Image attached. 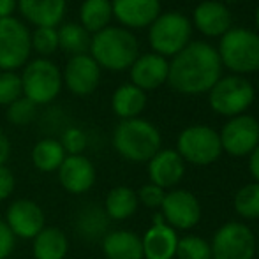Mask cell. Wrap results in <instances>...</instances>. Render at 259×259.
I'll return each instance as SVG.
<instances>
[{
  "label": "cell",
  "mask_w": 259,
  "mask_h": 259,
  "mask_svg": "<svg viewBox=\"0 0 259 259\" xmlns=\"http://www.w3.org/2000/svg\"><path fill=\"white\" fill-rule=\"evenodd\" d=\"M222 64L217 50L203 41H192L173 57L167 72V83L177 92L196 96L210 92L221 79Z\"/></svg>",
  "instance_id": "obj_1"
},
{
  "label": "cell",
  "mask_w": 259,
  "mask_h": 259,
  "mask_svg": "<svg viewBox=\"0 0 259 259\" xmlns=\"http://www.w3.org/2000/svg\"><path fill=\"white\" fill-rule=\"evenodd\" d=\"M90 53L99 67L109 71H125L140 57V46L127 28L106 27L92 37Z\"/></svg>",
  "instance_id": "obj_2"
},
{
  "label": "cell",
  "mask_w": 259,
  "mask_h": 259,
  "mask_svg": "<svg viewBox=\"0 0 259 259\" xmlns=\"http://www.w3.org/2000/svg\"><path fill=\"white\" fill-rule=\"evenodd\" d=\"M113 147L129 162H148L160 150V133L148 120H122L113 133Z\"/></svg>",
  "instance_id": "obj_3"
},
{
  "label": "cell",
  "mask_w": 259,
  "mask_h": 259,
  "mask_svg": "<svg viewBox=\"0 0 259 259\" xmlns=\"http://www.w3.org/2000/svg\"><path fill=\"white\" fill-rule=\"evenodd\" d=\"M221 64L236 74L259 71V34L247 28H229L219 45Z\"/></svg>",
  "instance_id": "obj_4"
},
{
  "label": "cell",
  "mask_w": 259,
  "mask_h": 259,
  "mask_svg": "<svg viewBox=\"0 0 259 259\" xmlns=\"http://www.w3.org/2000/svg\"><path fill=\"white\" fill-rule=\"evenodd\" d=\"M21 78L23 97L35 106L50 104L62 90V74L58 67L48 58H35L25 65Z\"/></svg>",
  "instance_id": "obj_5"
},
{
  "label": "cell",
  "mask_w": 259,
  "mask_h": 259,
  "mask_svg": "<svg viewBox=\"0 0 259 259\" xmlns=\"http://www.w3.org/2000/svg\"><path fill=\"white\" fill-rule=\"evenodd\" d=\"M192 25L187 16L180 13H164L150 25L148 41L154 52L160 57H175L191 39Z\"/></svg>",
  "instance_id": "obj_6"
},
{
  "label": "cell",
  "mask_w": 259,
  "mask_h": 259,
  "mask_svg": "<svg viewBox=\"0 0 259 259\" xmlns=\"http://www.w3.org/2000/svg\"><path fill=\"white\" fill-rule=\"evenodd\" d=\"M254 87L243 76H226L221 78L210 89V106L215 113L224 116L243 115L247 108L254 103Z\"/></svg>",
  "instance_id": "obj_7"
},
{
  "label": "cell",
  "mask_w": 259,
  "mask_h": 259,
  "mask_svg": "<svg viewBox=\"0 0 259 259\" xmlns=\"http://www.w3.org/2000/svg\"><path fill=\"white\" fill-rule=\"evenodd\" d=\"M178 155L196 166H208L222 154L219 133L208 125H191L178 136Z\"/></svg>",
  "instance_id": "obj_8"
},
{
  "label": "cell",
  "mask_w": 259,
  "mask_h": 259,
  "mask_svg": "<svg viewBox=\"0 0 259 259\" xmlns=\"http://www.w3.org/2000/svg\"><path fill=\"white\" fill-rule=\"evenodd\" d=\"M28 28L20 20L0 18V71H16L30 57L32 41Z\"/></svg>",
  "instance_id": "obj_9"
},
{
  "label": "cell",
  "mask_w": 259,
  "mask_h": 259,
  "mask_svg": "<svg viewBox=\"0 0 259 259\" xmlns=\"http://www.w3.org/2000/svg\"><path fill=\"white\" fill-rule=\"evenodd\" d=\"M211 259H254L256 238L242 222L221 226L211 240Z\"/></svg>",
  "instance_id": "obj_10"
},
{
  "label": "cell",
  "mask_w": 259,
  "mask_h": 259,
  "mask_svg": "<svg viewBox=\"0 0 259 259\" xmlns=\"http://www.w3.org/2000/svg\"><path fill=\"white\" fill-rule=\"evenodd\" d=\"M222 150L229 155L245 157L259 145V122L250 115L233 116L222 127L221 134Z\"/></svg>",
  "instance_id": "obj_11"
},
{
  "label": "cell",
  "mask_w": 259,
  "mask_h": 259,
  "mask_svg": "<svg viewBox=\"0 0 259 259\" xmlns=\"http://www.w3.org/2000/svg\"><path fill=\"white\" fill-rule=\"evenodd\" d=\"M6 224L16 236V240H32L46 226L45 208L37 201L20 198L11 201L4 217Z\"/></svg>",
  "instance_id": "obj_12"
},
{
  "label": "cell",
  "mask_w": 259,
  "mask_h": 259,
  "mask_svg": "<svg viewBox=\"0 0 259 259\" xmlns=\"http://www.w3.org/2000/svg\"><path fill=\"white\" fill-rule=\"evenodd\" d=\"M164 222L177 231V229H191L201 219V205L192 192L178 189L166 192L164 201L160 205Z\"/></svg>",
  "instance_id": "obj_13"
},
{
  "label": "cell",
  "mask_w": 259,
  "mask_h": 259,
  "mask_svg": "<svg viewBox=\"0 0 259 259\" xmlns=\"http://www.w3.org/2000/svg\"><path fill=\"white\" fill-rule=\"evenodd\" d=\"M57 175L62 189L72 196L87 194L97 178L96 166L87 155H67Z\"/></svg>",
  "instance_id": "obj_14"
},
{
  "label": "cell",
  "mask_w": 259,
  "mask_h": 259,
  "mask_svg": "<svg viewBox=\"0 0 259 259\" xmlns=\"http://www.w3.org/2000/svg\"><path fill=\"white\" fill-rule=\"evenodd\" d=\"M62 81L74 96H90L99 87L101 67L90 55H76L69 58Z\"/></svg>",
  "instance_id": "obj_15"
},
{
  "label": "cell",
  "mask_w": 259,
  "mask_h": 259,
  "mask_svg": "<svg viewBox=\"0 0 259 259\" xmlns=\"http://www.w3.org/2000/svg\"><path fill=\"white\" fill-rule=\"evenodd\" d=\"M143 259H173L177 256L178 235L171 226L164 222L162 215H157L154 224L141 238Z\"/></svg>",
  "instance_id": "obj_16"
},
{
  "label": "cell",
  "mask_w": 259,
  "mask_h": 259,
  "mask_svg": "<svg viewBox=\"0 0 259 259\" xmlns=\"http://www.w3.org/2000/svg\"><path fill=\"white\" fill-rule=\"evenodd\" d=\"M113 16L129 28L150 27L160 14L159 0H111Z\"/></svg>",
  "instance_id": "obj_17"
},
{
  "label": "cell",
  "mask_w": 259,
  "mask_h": 259,
  "mask_svg": "<svg viewBox=\"0 0 259 259\" xmlns=\"http://www.w3.org/2000/svg\"><path fill=\"white\" fill-rule=\"evenodd\" d=\"M169 62L157 53H147L136 58L131 65V81L134 87L145 90L159 89L164 81H167Z\"/></svg>",
  "instance_id": "obj_18"
},
{
  "label": "cell",
  "mask_w": 259,
  "mask_h": 259,
  "mask_svg": "<svg viewBox=\"0 0 259 259\" xmlns=\"http://www.w3.org/2000/svg\"><path fill=\"white\" fill-rule=\"evenodd\" d=\"M185 164L177 150H159L148 160V177L150 184L160 189L175 187L184 178Z\"/></svg>",
  "instance_id": "obj_19"
},
{
  "label": "cell",
  "mask_w": 259,
  "mask_h": 259,
  "mask_svg": "<svg viewBox=\"0 0 259 259\" xmlns=\"http://www.w3.org/2000/svg\"><path fill=\"white\" fill-rule=\"evenodd\" d=\"M194 25L208 37L224 35L231 28V13L219 0H205L194 9Z\"/></svg>",
  "instance_id": "obj_20"
},
{
  "label": "cell",
  "mask_w": 259,
  "mask_h": 259,
  "mask_svg": "<svg viewBox=\"0 0 259 259\" xmlns=\"http://www.w3.org/2000/svg\"><path fill=\"white\" fill-rule=\"evenodd\" d=\"M109 224L111 221L106 215L104 208L99 205H85L81 206L78 211L74 213V233L83 240V242H101L106 236V233L109 231Z\"/></svg>",
  "instance_id": "obj_21"
},
{
  "label": "cell",
  "mask_w": 259,
  "mask_h": 259,
  "mask_svg": "<svg viewBox=\"0 0 259 259\" xmlns=\"http://www.w3.org/2000/svg\"><path fill=\"white\" fill-rule=\"evenodd\" d=\"M106 259H143L141 238L129 229H113L101 240Z\"/></svg>",
  "instance_id": "obj_22"
},
{
  "label": "cell",
  "mask_w": 259,
  "mask_h": 259,
  "mask_svg": "<svg viewBox=\"0 0 259 259\" xmlns=\"http://www.w3.org/2000/svg\"><path fill=\"white\" fill-rule=\"evenodd\" d=\"M18 7L20 13L37 28H55L65 14V0H18Z\"/></svg>",
  "instance_id": "obj_23"
},
{
  "label": "cell",
  "mask_w": 259,
  "mask_h": 259,
  "mask_svg": "<svg viewBox=\"0 0 259 259\" xmlns=\"http://www.w3.org/2000/svg\"><path fill=\"white\" fill-rule=\"evenodd\" d=\"M69 236L57 226H45V229L32 238L34 259H65L69 254Z\"/></svg>",
  "instance_id": "obj_24"
},
{
  "label": "cell",
  "mask_w": 259,
  "mask_h": 259,
  "mask_svg": "<svg viewBox=\"0 0 259 259\" xmlns=\"http://www.w3.org/2000/svg\"><path fill=\"white\" fill-rule=\"evenodd\" d=\"M140 201L136 192L127 185H116L106 194L104 198V211L109 221H127L136 213Z\"/></svg>",
  "instance_id": "obj_25"
},
{
  "label": "cell",
  "mask_w": 259,
  "mask_h": 259,
  "mask_svg": "<svg viewBox=\"0 0 259 259\" xmlns=\"http://www.w3.org/2000/svg\"><path fill=\"white\" fill-rule=\"evenodd\" d=\"M145 106H147V96L143 90L134 87L133 83L118 87L111 97L113 111L122 120L138 118L140 113L145 109Z\"/></svg>",
  "instance_id": "obj_26"
},
{
  "label": "cell",
  "mask_w": 259,
  "mask_h": 259,
  "mask_svg": "<svg viewBox=\"0 0 259 259\" xmlns=\"http://www.w3.org/2000/svg\"><path fill=\"white\" fill-rule=\"evenodd\" d=\"M67 154L57 138H42L34 145L30 152L32 164L41 173H55L62 166Z\"/></svg>",
  "instance_id": "obj_27"
},
{
  "label": "cell",
  "mask_w": 259,
  "mask_h": 259,
  "mask_svg": "<svg viewBox=\"0 0 259 259\" xmlns=\"http://www.w3.org/2000/svg\"><path fill=\"white\" fill-rule=\"evenodd\" d=\"M113 18L111 9V0H85L79 9V20H81V27L87 32H97L104 30L109 27V21Z\"/></svg>",
  "instance_id": "obj_28"
},
{
  "label": "cell",
  "mask_w": 259,
  "mask_h": 259,
  "mask_svg": "<svg viewBox=\"0 0 259 259\" xmlns=\"http://www.w3.org/2000/svg\"><path fill=\"white\" fill-rule=\"evenodd\" d=\"M58 46L64 52L71 53V57L76 55H87L90 50V34L79 23H65L58 28Z\"/></svg>",
  "instance_id": "obj_29"
},
{
  "label": "cell",
  "mask_w": 259,
  "mask_h": 259,
  "mask_svg": "<svg viewBox=\"0 0 259 259\" xmlns=\"http://www.w3.org/2000/svg\"><path fill=\"white\" fill-rule=\"evenodd\" d=\"M235 210L243 219H259V184H247L236 192L235 196Z\"/></svg>",
  "instance_id": "obj_30"
},
{
  "label": "cell",
  "mask_w": 259,
  "mask_h": 259,
  "mask_svg": "<svg viewBox=\"0 0 259 259\" xmlns=\"http://www.w3.org/2000/svg\"><path fill=\"white\" fill-rule=\"evenodd\" d=\"M178 259H211L210 243L203 240L201 236L189 235L184 238H178L177 256Z\"/></svg>",
  "instance_id": "obj_31"
},
{
  "label": "cell",
  "mask_w": 259,
  "mask_h": 259,
  "mask_svg": "<svg viewBox=\"0 0 259 259\" xmlns=\"http://www.w3.org/2000/svg\"><path fill=\"white\" fill-rule=\"evenodd\" d=\"M37 118V106L27 97H20L13 104L7 106V120L18 127H25Z\"/></svg>",
  "instance_id": "obj_32"
},
{
  "label": "cell",
  "mask_w": 259,
  "mask_h": 259,
  "mask_svg": "<svg viewBox=\"0 0 259 259\" xmlns=\"http://www.w3.org/2000/svg\"><path fill=\"white\" fill-rule=\"evenodd\" d=\"M58 141L67 155H83V152L87 150V145H89V138H87L85 131L74 125L65 127L60 133Z\"/></svg>",
  "instance_id": "obj_33"
},
{
  "label": "cell",
  "mask_w": 259,
  "mask_h": 259,
  "mask_svg": "<svg viewBox=\"0 0 259 259\" xmlns=\"http://www.w3.org/2000/svg\"><path fill=\"white\" fill-rule=\"evenodd\" d=\"M23 96L21 78L14 71L0 72V106H9Z\"/></svg>",
  "instance_id": "obj_34"
},
{
  "label": "cell",
  "mask_w": 259,
  "mask_h": 259,
  "mask_svg": "<svg viewBox=\"0 0 259 259\" xmlns=\"http://www.w3.org/2000/svg\"><path fill=\"white\" fill-rule=\"evenodd\" d=\"M32 41V48L35 50L39 55L42 57H50L57 52L58 48V32L53 27H42V28H35V32L30 35Z\"/></svg>",
  "instance_id": "obj_35"
},
{
  "label": "cell",
  "mask_w": 259,
  "mask_h": 259,
  "mask_svg": "<svg viewBox=\"0 0 259 259\" xmlns=\"http://www.w3.org/2000/svg\"><path fill=\"white\" fill-rule=\"evenodd\" d=\"M136 196H138V201H140L143 206L160 208L166 192H164V189L157 187L154 184H145V185H141V189L136 192Z\"/></svg>",
  "instance_id": "obj_36"
},
{
  "label": "cell",
  "mask_w": 259,
  "mask_h": 259,
  "mask_svg": "<svg viewBox=\"0 0 259 259\" xmlns=\"http://www.w3.org/2000/svg\"><path fill=\"white\" fill-rule=\"evenodd\" d=\"M16 249V236L4 219H0V259H9Z\"/></svg>",
  "instance_id": "obj_37"
},
{
  "label": "cell",
  "mask_w": 259,
  "mask_h": 259,
  "mask_svg": "<svg viewBox=\"0 0 259 259\" xmlns=\"http://www.w3.org/2000/svg\"><path fill=\"white\" fill-rule=\"evenodd\" d=\"M16 189V177L9 166H0V201H6L14 194Z\"/></svg>",
  "instance_id": "obj_38"
},
{
  "label": "cell",
  "mask_w": 259,
  "mask_h": 259,
  "mask_svg": "<svg viewBox=\"0 0 259 259\" xmlns=\"http://www.w3.org/2000/svg\"><path fill=\"white\" fill-rule=\"evenodd\" d=\"M11 157V141L6 134L0 131V166H6Z\"/></svg>",
  "instance_id": "obj_39"
},
{
  "label": "cell",
  "mask_w": 259,
  "mask_h": 259,
  "mask_svg": "<svg viewBox=\"0 0 259 259\" xmlns=\"http://www.w3.org/2000/svg\"><path fill=\"white\" fill-rule=\"evenodd\" d=\"M249 169L252 173L254 180L259 184V145L250 152V159H249Z\"/></svg>",
  "instance_id": "obj_40"
},
{
  "label": "cell",
  "mask_w": 259,
  "mask_h": 259,
  "mask_svg": "<svg viewBox=\"0 0 259 259\" xmlns=\"http://www.w3.org/2000/svg\"><path fill=\"white\" fill-rule=\"evenodd\" d=\"M16 9V0H0V18L13 16Z\"/></svg>",
  "instance_id": "obj_41"
},
{
  "label": "cell",
  "mask_w": 259,
  "mask_h": 259,
  "mask_svg": "<svg viewBox=\"0 0 259 259\" xmlns=\"http://www.w3.org/2000/svg\"><path fill=\"white\" fill-rule=\"evenodd\" d=\"M256 25H257V30H259V6H257V11H256Z\"/></svg>",
  "instance_id": "obj_42"
},
{
  "label": "cell",
  "mask_w": 259,
  "mask_h": 259,
  "mask_svg": "<svg viewBox=\"0 0 259 259\" xmlns=\"http://www.w3.org/2000/svg\"><path fill=\"white\" fill-rule=\"evenodd\" d=\"M226 2H238V0H226Z\"/></svg>",
  "instance_id": "obj_43"
}]
</instances>
